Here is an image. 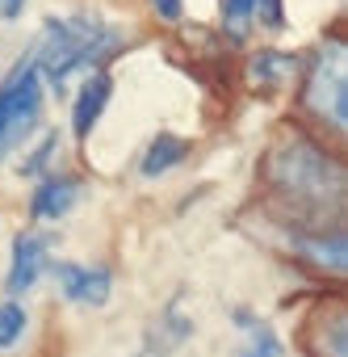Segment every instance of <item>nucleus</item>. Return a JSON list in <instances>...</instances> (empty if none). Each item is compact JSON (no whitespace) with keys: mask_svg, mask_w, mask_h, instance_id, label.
Listing matches in <instances>:
<instances>
[{"mask_svg":"<svg viewBox=\"0 0 348 357\" xmlns=\"http://www.w3.org/2000/svg\"><path fill=\"white\" fill-rule=\"evenodd\" d=\"M26 324H30V315H26V307L22 303H0V353L5 349H13L22 336H26Z\"/></svg>","mask_w":348,"mask_h":357,"instance_id":"4468645a","label":"nucleus"},{"mask_svg":"<svg viewBox=\"0 0 348 357\" xmlns=\"http://www.w3.org/2000/svg\"><path fill=\"white\" fill-rule=\"evenodd\" d=\"M147 5L159 22H181L185 17V0H147Z\"/></svg>","mask_w":348,"mask_h":357,"instance_id":"a211bd4d","label":"nucleus"},{"mask_svg":"<svg viewBox=\"0 0 348 357\" xmlns=\"http://www.w3.org/2000/svg\"><path fill=\"white\" fill-rule=\"evenodd\" d=\"M42 114V80L34 68V55L17 59L9 80L0 84V160H5L34 126Z\"/></svg>","mask_w":348,"mask_h":357,"instance_id":"20e7f679","label":"nucleus"},{"mask_svg":"<svg viewBox=\"0 0 348 357\" xmlns=\"http://www.w3.org/2000/svg\"><path fill=\"white\" fill-rule=\"evenodd\" d=\"M193 336V315L185 311V303L181 298H172L147 328H143V336H139V349L130 353V357H172L185 340Z\"/></svg>","mask_w":348,"mask_h":357,"instance_id":"39448f33","label":"nucleus"},{"mask_svg":"<svg viewBox=\"0 0 348 357\" xmlns=\"http://www.w3.org/2000/svg\"><path fill=\"white\" fill-rule=\"evenodd\" d=\"M294 76H298V59L285 55V51L260 47V51L248 59V80H252V89H260V93H277V89H285Z\"/></svg>","mask_w":348,"mask_h":357,"instance_id":"9d476101","label":"nucleus"},{"mask_svg":"<svg viewBox=\"0 0 348 357\" xmlns=\"http://www.w3.org/2000/svg\"><path fill=\"white\" fill-rule=\"evenodd\" d=\"M122 47H126V34L118 26H109L105 17H93V13H72V17H51L30 55H34L38 80L51 84L55 93H63L76 72H88V76L105 72V63Z\"/></svg>","mask_w":348,"mask_h":357,"instance_id":"f03ea898","label":"nucleus"},{"mask_svg":"<svg viewBox=\"0 0 348 357\" xmlns=\"http://www.w3.org/2000/svg\"><path fill=\"white\" fill-rule=\"evenodd\" d=\"M264 181L285 219L306 223L315 236H335L340 227L348 231V164L340 155L294 135L269 151Z\"/></svg>","mask_w":348,"mask_h":357,"instance_id":"f257e3e1","label":"nucleus"},{"mask_svg":"<svg viewBox=\"0 0 348 357\" xmlns=\"http://www.w3.org/2000/svg\"><path fill=\"white\" fill-rule=\"evenodd\" d=\"M26 13V0H0V17L5 22H17Z\"/></svg>","mask_w":348,"mask_h":357,"instance_id":"6ab92c4d","label":"nucleus"},{"mask_svg":"<svg viewBox=\"0 0 348 357\" xmlns=\"http://www.w3.org/2000/svg\"><path fill=\"white\" fill-rule=\"evenodd\" d=\"M80 194H84V181L76 172H47L30 194V219L34 223H59L63 215H72Z\"/></svg>","mask_w":348,"mask_h":357,"instance_id":"0eeeda50","label":"nucleus"},{"mask_svg":"<svg viewBox=\"0 0 348 357\" xmlns=\"http://www.w3.org/2000/svg\"><path fill=\"white\" fill-rule=\"evenodd\" d=\"M235 324L248 332V344H244L239 357H285L281 336H277L264 319H256V315H248V311H235Z\"/></svg>","mask_w":348,"mask_h":357,"instance_id":"ddd939ff","label":"nucleus"},{"mask_svg":"<svg viewBox=\"0 0 348 357\" xmlns=\"http://www.w3.org/2000/svg\"><path fill=\"white\" fill-rule=\"evenodd\" d=\"M109 97H113L109 72H93V76L84 80V89L76 93V101H72V135H76V139H88V135L97 130V122H101Z\"/></svg>","mask_w":348,"mask_h":357,"instance_id":"1a4fd4ad","label":"nucleus"},{"mask_svg":"<svg viewBox=\"0 0 348 357\" xmlns=\"http://www.w3.org/2000/svg\"><path fill=\"white\" fill-rule=\"evenodd\" d=\"M294 252L327 273H348V231L335 236H294Z\"/></svg>","mask_w":348,"mask_h":357,"instance_id":"9b49d317","label":"nucleus"},{"mask_svg":"<svg viewBox=\"0 0 348 357\" xmlns=\"http://www.w3.org/2000/svg\"><path fill=\"white\" fill-rule=\"evenodd\" d=\"M55 286L68 303L76 307H105L113 294V273L105 265H84V261H59L55 265Z\"/></svg>","mask_w":348,"mask_h":357,"instance_id":"423d86ee","label":"nucleus"},{"mask_svg":"<svg viewBox=\"0 0 348 357\" xmlns=\"http://www.w3.org/2000/svg\"><path fill=\"white\" fill-rule=\"evenodd\" d=\"M51 265V240L38 236V231H22L13 240V252H9V278H5V290L9 294H26L38 286V278L47 273Z\"/></svg>","mask_w":348,"mask_h":357,"instance_id":"6e6552de","label":"nucleus"},{"mask_svg":"<svg viewBox=\"0 0 348 357\" xmlns=\"http://www.w3.org/2000/svg\"><path fill=\"white\" fill-rule=\"evenodd\" d=\"M256 13H260V0H223V26L231 38H244Z\"/></svg>","mask_w":348,"mask_h":357,"instance_id":"2eb2a0df","label":"nucleus"},{"mask_svg":"<svg viewBox=\"0 0 348 357\" xmlns=\"http://www.w3.org/2000/svg\"><path fill=\"white\" fill-rule=\"evenodd\" d=\"M59 151V135L51 130V135H42V143L30 151V155H22V164H17V172L22 176H42V168L51 164V155Z\"/></svg>","mask_w":348,"mask_h":357,"instance_id":"dca6fc26","label":"nucleus"},{"mask_svg":"<svg viewBox=\"0 0 348 357\" xmlns=\"http://www.w3.org/2000/svg\"><path fill=\"white\" fill-rule=\"evenodd\" d=\"M302 109L348 143V38H327L315 47L302 76Z\"/></svg>","mask_w":348,"mask_h":357,"instance_id":"7ed1b4c3","label":"nucleus"},{"mask_svg":"<svg viewBox=\"0 0 348 357\" xmlns=\"http://www.w3.org/2000/svg\"><path fill=\"white\" fill-rule=\"evenodd\" d=\"M323 353L327 357H348V311H340L323 336Z\"/></svg>","mask_w":348,"mask_h":357,"instance_id":"f3484780","label":"nucleus"},{"mask_svg":"<svg viewBox=\"0 0 348 357\" xmlns=\"http://www.w3.org/2000/svg\"><path fill=\"white\" fill-rule=\"evenodd\" d=\"M185 160H189V139H181V135H155L147 143L143 160H139V172L147 176V181H155V176L172 172V168L185 164Z\"/></svg>","mask_w":348,"mask_h":357,"instance_id":"f8f14e48","label":"nucleus"}]
</instances>
